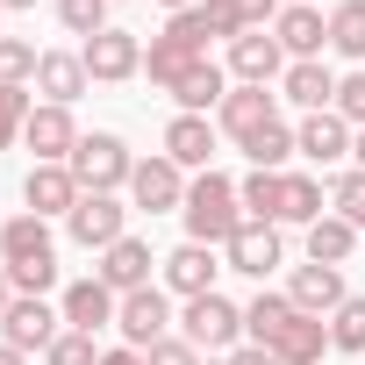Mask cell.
I'll list each match as a JSON object with an SVG mask.
<instances>
[{
	"label": "cell",
	"instance_id": "cell-1",
	"mask_svg": "<svg viewBox=\"0 0 365 365\" xmlns=\"http://www.w3.org/2000/svg\"><path fill=\"white\" fill-rule=\"evenodd\" d=\"M244 336L265 344L279 365H322V351H329V322L308 315V308H294L287 294H258L244 308Z\"/></svg>",
	"mask_w": 365,
	"mask_h": 365
},
{
	"label": "cell",
	"instance_id": "cell-2",
	"mask_svg": "<svg viewBox=\"0 0 365 365\" xmlns=\"http://www.w3.org/2000/svg\"><path fill=\"white\" fill-rule=\"evenodd\" d=\"M0 265H8V279H15V294H51L58 287V237H51V222L43 215H8L0 222Z\"/></svg>",
	"mask_w": 365,
	"mask_h": 365
},
{
	"label": "cell",
	"instance_id": "cell-3",
	"mask_svg": "<svg viewBox=\"0 0 365 365\" xmlns=\"http://www.w3.org/2000/svg\"><path fill=\"white\" fill-rule=\"evenodd\" d=\"M187 244H230L244 230V201H237V179H222L215 165L194 172V187H187Z\"/></svg>",
	"mask_w": 365,
	"mask_h": 365
},
{
	"label": "cell",
	"instance_id": "cell-4",
	"mask_svg": "<svg viewBox=\"0 0 365 365\" xmlns=\"http://www.w3.org/2000/svg\"><path fill=\"white\" fill-rule=\"evenodd\" d=\"M65 165H72V179H79L86 194H122V187H129V172H136V158H129V143H122L115 129L79 136V150H72Z\"/></svg>",
	"mask_w": 365,
	"mask_h": 365
},
{
	"label": "cell",
	"instance_id": "cell-5",
	"mask_svg": "<svg viewBox=\"0 0 365 365\" xmlns=\"http://www.w3.org/2000/svg\"><path fill=\"white\" fill-rule=\"evenodd\" d=\"M179 336H187L194 351L230 358V351L244 344V308H237V301H222V294H194V301H187V315H179Z\"/></svg>",
	"mask_w": 365,
	"mask_h": 365
},
{
	"label": "cell",
	"instance_id": "cell-6",
	"mask_svg": "<svg viewBox=\"0 0 365 365\" xmlns=\"http://www.w3.org/2000/svg\"><path fill=\"white\" fill-rule=\"evenodd\" d=\"M172 322H179V315H172V294H165V287H136V294H122V308H115V329H122L129 351L165 344Z\"/></svg>",
	"mask_w": 365,
	"mask_h": 365
},
{
	"label": "cell",
	"instance_id": "cell-7",
	"mask_svg": "<svg viewBox=\"0 0 365 365\" xmlns=\"http://www.w3.org/2000/svg\"><path fill=\"white\" fill-rule=\"evenodd\" d=\"M187 187H194V179L179 172L165 150H158V158H136V172H129V208H143V215H172V208H187Z\"/></svg>",
	"mask_w": 365,
	"mask_h": 365
},
{
	"label": "cell",
	"instance_id": "cell-8",
	"mask_svg": "<svg viewBox=\"0 0 365 365\" xmlns=\"http://www.w3.org/2000/svg\"><path fill=\"white\" fill-rule=\"evenodd\" d=\"M58 336H65V315H58L43 294H15V308L0 315V344H15L22 358H29V351H51Z\"/></svg>",
	"mask_w": 365,
	"mask_h": 365
},
{
	"label": "cell",
	"instance_id": "cell-9",
	"mask_svg": "<svg viewBox=\"0 0 365 365\" xmlns=\"http://www.w3.org/2000/svg\"><path fill=\"white\" fill-rule=\"evenodd\" d=\"M65 230H72V244L108 251V244L129 237V201H122V194H79V208L65 215Z\"/></svg>",
	"mask_w": 365,
	"mask_h": 365
},
{
	"label": "cell",
	"instance_id": "cell-10",
	"mask_svg": "<svg viewBox=\"0 0 365 365\" xmlns=\"http://www.w3.org/2000/svg\"><path fill=\"white\" fill-rule=\"evenodd\" d=\"M79 58H86V79H93V86H122V79L143 72V43H136L129 29H101V36H86Z\"/></svg>",
	"mask_w": 365,
	"mask_h": 365
},
{
	"label": "cell",
	"instance_id": "cell-11",
	"mask_svg": "<svg viewBox=\"0 0 365 365\" xmlns=\"http://www.w3.org/2000/svg\"><path fill=\"white\" fill-rule=\"evenodd\" d=\"M287 51H279V36L272 29H244V36H230V72H237V86H272V79H287Z\"/></svg>",
	"mask_w": 365,
	"mask_h": 365
},
{
	"label": "cell",
	"instance_id": "cell-12",
	"mask_svg": "<svg viewBox=\"0 0 365 365\" xmlns=\"http://www.w3.org/2000/svg\"><path fill=\"white\" fill-rule=\"evenodd\" d=\"M22 143L36 150V165H65V158L79 150V122H72V108L36 101V108H29V122H22Z\"/></svg>",
	"mask_w": 365,
	"mask_h": 365
},
{
	"label": "cell",
	"instance_id": "cell-13",
	"mask_svg": "<svg viewBox=\"0 0 365 365\" xmlns=\"http://www.w3.org/2000/svg\"><path fill=\"white\" fill-rule=\"evenodd\" d=\"M115 308H122V294L93 272V279H72L65 287V301H58V315H65V329H79V336H93V329H115Z\"/></svg>",
	"mask_w": 365,
	"mask_h": 365
},
{
	"label": "cell",
	"instance_id": "cell-14",
	"mask_svg": "<svg viewBox=\"0 0 365 365\" xmlns=\"http://www.w3.org/2000/svg\"><path fill=\"white\" fill-rule=\"evenodd\" d=\"M351 122L336 115V108H322V115H301V129H294V158H308V165H344L351 158Z\"/></svg>",
	"mask_w": 365,
	"mask_h": 365
},
{
	"label": "cell",
	"instance_id": "cell-15",
	"mask_svg": "<svg viewBox=\"0 0 365 365\" xmlns=\"http://www.w3.org/2000/svg\"><path fill=\"white\" fill-rule=\"evenodd\" d=\"M279 258H287V244H279V222H244V230L222 244V265H230V272H244V279H265Z\"/></svg>",
	"mask_w": 365,
	"mask_h": 365
},
{
	"label": "cell",
	"instance_id": "cell-16",
	"mask_svg": "<svg viewBox=\"0 0 365 365\" xmlns=\"http://www.w3.org/2000/svg\"><path fill=\"white\" fill-rule=\"evenodd\" d=\"M79 179H72V165H29V179H22V201H29V215H72L79 208Z\"/></svg>",
	"mask_w": 365,
	"mask_h": 365
},
{
	"label": "cell",
	"instance_id": "cell-17",
	"mask_svg": "<svg viewBox=\"0 0 365 365\" xmlns=\"http://www.w3.org/2000/svg\"><path fill=\"white\" fill-rule=\"evenodd\" d=\"M165 265V294H179V301H194V294H215V244H179V251H165L158 258Z\"/></svg>",
	"mask_w": 365,
	"mask_h": 365
},
{
	"label": "cell",
	"instance_id": "cell-18",
	"mask_svg": "<svg viewBox=\"0 0 365 365\" xmlns=\"http://www.w3.org/2000/svg\"><path fill=\"white\" fill-rule=\"evenodd\" d=\"M265 122H279V93H265V86H230V101L215 108V129L222 136H258Z\"/></svg>",
	"mask_w": 365,
	"mask_h": 365
},
{
	"label": "cell",
	"instance_id": "cell-19",
	"mask_svg": "<svg viewBox=\"0 0 365 365\" xmlns=\"http://www.w3.org/2000/svg\"><path fill=\"white\" fill-rule=\"evenodd\" d=\"M287 301L329 322V315L344 308V265H294V272H287Z\"/></svg>",
	"mask_w": 365,
	"mask_h": 365
},
{
	"label": "cell",
	"instance_id": "cell-20",
	"mask_svg": "<svg viewBox=\"0 0 365 365\" xmlns=\"http://www.w3.org/2000/svg\"><path fill=\"white\" fill-rule=\"evenodd\" d=\"M165 158H172L179 172H208V158H215V122H208V115H172V122H165Z\"/></svg>",
	"mask_w": 365,
	"mask_h": 365
},
{
	"label": "cell",
	"instance_id": "cell-21",
	"mask_svg": "<svg viewBox=\"0 0 365 365\" xmlns=\"http://www.w3.org/2000/svg\"><path fill=\"white\" fill-rule=\"evenodd\" d=\"M272 36H279V51H287L294 65H301V58H322V51H329V15H322V8H279Z\"/></svg>",
	"mask_w": 365,
	"mask_h": 365
},
{
	"label": "cell",
	"instance_id": "cell-22",
	"mask_svg": "<svg viewBox=\"0 0 365 365\" xmlns=\"http://www.w3.org/2000/svg\"><path fill=\"white\" fill-rule=\"evenodd\" d=\"M279 101H294L301 115H322V108L336 101V72H329L322 58H301V65H287V79H279Z\"/></svg>",
	"mask_w": 365,
	"mask_h": 365
},
{
	"label": "cell",
	"instance_id": "cell-23",
	"mask_svg": "<svg viewBox=\"0 0 365 365\" xmlns=\"http://www.w3.org/2000/svg\"><path fill=\"white\" fill-rule=\"evenodd\" d=\"M150 265H158V258H150V244H143V237H122V244H108V251H101V265H93V272H101L115 294H136V287H150Z\"/></svg>",
	"mask_w": 365,
	"mask_h": 365
},
{
	"label": "cell",
	"instance_id": "cell-24",
	"mask_svg": "<svg viewBox=\"0 0 365 365\" xmlns=\"http://www.w3.org/2000/svg\"><path fill=\"white\" fill-rule=\"evenodd\" d=\"M86 86H93V79H86V58H79V51H43V65H36V93H43V101L72 108Z\"/></svg>",
	"mask_w": 365,
	"mask_h": 365
},
{
	"label": "cell",
	"instance_id": "cell-25",
	"mask_svg": "<svg viewBox=\"0 0 365 365\" xmlns=\"http://www.w3.org/2000/svg\"><path fill=\"white\" fill-rule=\"evenodd\" d=\"M194 65H208V51L179 43V36H165V29H158V36H150V51H143V72H150V86H165V93H172L179 79H187Z\"/></svg>",
	"mask_w": 365,
	"mask_h": 365
},
{
	"label": "cell",
	"instance_id": "cell-26",
	"mask_svg": "<svg viewBox=\"0 0 365 365\" xmlns=\"http://www.w3.org/2000/svg\"><path fill=\"white\" fill-rule=\"evenodd\" d=\"M329 215V194H322V179L315 172H279V222H322Z\"/></svg>",
	"mask_w": 365,
	"mask_h": 365
},
{
	"label": "cell",
	"instance_id": "cell-27",
	"mask_svg": "<svg viewBox=\"0 0 365 365\" xmlns=\"http://www.w3.org/2000/svg\"><path fill=\"white\" fill-rule=\"evenodd\" d=\"M201 8H208V22H215L222 43H230V36H244V29H272L287 0H201Z\"/></svg>",
	"mask_w": 365,
	"mask_h": 365
},
{
	"label": "cell",
	"instance_id": "cell-28",
	"mask_svg": "<svg viewBox=\"0 0 365 365\" xmlns=\"http://www.w3.org/2000/svg\"><path fill=\"white\" fill-rule=\"evenodd\" d=\"M172 101H179V115H208V108H222V101H230V72L208 58V65H194L187 79L172 86Z\"/></svg>",
	"mask_w": 365,
	"mask_h": 365
},
{
	"label": "cell",
	"instance_id": "cell-29",
	"mask_svg": "<svg viewBox=\"0 0 365 365\" xmlns=\"http://www.w3.org/2000/svg\"><path fill=\"white\" fill-rule=\"evenodd\" d=\"M358 237H365V230H351L344 215H322V222H308V265H344V258L358 251Z\"/></svg>",
	"mask_w": 365,
	"mask_h": 365
},
{
	"label": "cell",
	"instance_id": "cell-30",
	"mask_svg": "<svg viewBox=\"0 0 365 365\" xmlns=\"http://www.w3.org/2000/svg\"><path fill=\"white\" fill-rule=\"evenodd\" d=\"M329 51L365 65V0H336L329 8Z\"/></svg>",
	"mask_w": 365,
	"mask_h": 365
},
{
	"label": "cell",
	"instance_id": "cell-31",
	"mask_svg": "<svg viewBox=\"0 0 365 365\" xmlns=\"http://www.w3.org/2000/svg\"><path fill=\"white\" fill-rule=\"evenodd\" d=\"M237 150L251 158V172H279V165L294 158V129H287V122H265V129H258V136H244Z\"/></svg>",
	"mask_w": 365,
	"mask_h": 365
},
{
	"label": "cell",
	"instance_id": "cell-32",
	"mask_svg": "<svg viewBox=\"0 0 365 365\" xmlns=\"http://www.w3.org/2000/svg\"><path fill=\"white\" fill-rule=\"evenodd\" d=\"M237 201H244V222H279V172H244Z\"/></svg>",
	"mask_w": 365,
	"mask_h": 365
},
{
	"label": "cell",
	"instance_id": "cell-33",
	"mask_svg": "<svg viewBox=\"0 0 365 365\" xmlns=\"http://www.w3.org/2000/svg\"><path fill=\"white\" fill-rule=\"evenodd\" d=\"M329 351H358L365 358V294H344V308L329 315Z\"/></svg>",
	"mask_w": 365,
	"mask_h": 365
},
{
	"label": "cell",
	"instance_id": "cell-34",
	"mask_svg": "<svg viewBox=\"0 0 365 365\" xmlns=\"http://www.w3.org/2000/svg\"><path fill=\"white\" fill-rule=\"evenodd\" d=\"M36 65H43V51H36V43L0 36V86H36Z\"/></svg>",
	"mask_w": 365,
	"mask_h": 365
},
{
	"label": "cell",
	"instance_id": "cell-35",
	"mask_svg": "<svg viewBox=\"0 0 365 365\" xmlns=\"http://www.w3.org/2000/svg\"><path fill=\"white\" fill-rule=\"evenodd\" d=\"M108 8H115V0H58V22L86 43V36H101V29H115L108 22Z\"/></svg>",
	"mask_w": 365,
	"mask_h": 365
},
{
	"label": "cell",
	"instance_id": "cell-36",
	"mask_svg": "<svg viewBox=\"0 0 365 365\" xmlns=\"http://www.w3.org/2000/svg\"><path fill=\"white\" fill-rule=\"evenodd\" d=\"M329 215H344L351 230H365V172H358V165L329 187Z\"/></svg>",
	"mask_w": 365,
	"mask_h": 365
},
{
	"label": "cell",
	"instance_id": "cell-37",
	"mask_svg": "<svg viewBox=\"0 0 365 365\" xmlns=\"http://www.w3.org/2000/svg\"><path fill=\"white\" fill-rule=\"evenodd\" d=\"M29 86H0V150L8 143H22V122H29Z\"/></svg>",
	"mask_w": 365,
	"mask_h": 365
},
{
	"label": "cell",
	"instance_id": "cell-38",
	"mask_svg": "<svg viewBox=\"0 0 365 365\" xmlns=\"http://www.w3.org/2000/svg\"><path fill=\"white\" fill-rule=\"evenodd\" d=\"M329 108H336V115H344L351 129H365V65L336 79V101H329Z\"/></svg>",
	"mask_w": 365,
	"mask_h": 365
},
{
	"label": "cell",
	"instance_id": "cell-39",
	"mask_svg": "<svg viewBox=\"0 0 365 365\" xmlns=\"http://www.w3.org/2000/svg\"><path fill=\"white\" fill-rule=\"evenodd\" d=\"M43 365H101V351H93V336H79V329H65L51 351H43Z\"/></svg>",
	"mask_w": 365,
	"mask_h": 365
},
{
	"label": "cell",
	"instance_id": "cell-40",
	"mask_svg": "<svg viewBox=\"0 0 365 365\" xmlns=\"http://www.w3.org/2000/svg\"><path fill=\"white\" fill-rule=\"evenodd\" d=\"M143 358H150V365H201V351H194L187 336H165V344H150Z\"/></svg>",
	"mask_w": 365,
	"mask_h": 365
},
{
	"label": "cell",
	"instance_id": "cell-41",
	"mask_svg": "<svg viewBox=\"0 0 365 365\" xmlns=\"http://www.w3.org/2000/svg\"><path fill=\"white\" fill-rule=\"evenodd\" d=\"M222 365H279V358H272V351H265V344H237V351H230V358H222Z\"/></svg>",
	"mask_w": 365,
	"mask_h": 365
},
{
	"label": "cell",
	"instance_id": "cell-42",
	"mask_svg": "<svg viewBox=\"0 0 365 365\" xmlns=\"http://www.w3.org/2000/svg\"><path fill=\"white\" fill-rule=\"evenodd\" d=\"M101 365H150V358H143V351H129V344H122V351H101Z\"/></svg>",
	"mask_w": 365,
	"mask_h": 365
},
{
	"label": "cell",
	"instance_id": "cell-43",
	"mask_svg": "<svg viewBox=\"0 0 365 365\" xmlns=\"http://www.w3.org/2000/svg\"><path fill=\"white\" fill-rule=\"evenodd\" d=\"M15 308V279H8V265H0V315Z\"/></svg>",
	"mask_w": 365,
	"mask_h": 365
},
{
	"label": "cell",
	"instance_id": "cell-44",
	"mask_svg": "<svg viewBox=\"0 0 365 365\" xmlns=\"http://www.w3.org/2000/svg\"><path fill=\"white\" fill-rule=\"evenodd\" d=\"M158 8H165V15H187V8H201V0H158Z\"/></svg>",
	"mask_w": 365,
	"mask_h": 365
},
{
	"label": "cell",
	"instance_id": "cell-45",
	"mask_svg": "<svg viewBox=\"0 0 365 365\" xmlns=\"http://www.w3.org/2000/svg\"><path fill=\"white\" fill-rule=\"evenodd\" d=\"M0 365H29V358H22V351H15V344H0Z\"/></svg>",
	"mask_w": 365,
	"mask_h": 365
},
{
	"label": "cell",
	"instance_id": "cell-46",
	"mask_svg": "<svg viewBox=\"0 0 365 365\" xmlns=\"http://www.w3.org/2000/svg\"><path fill=\"white\" fill-rule=\"evenodd\" d=\"M351 158H358V172H365V129H358V136H351Z\"/></svg>",
	"mask_w": 365,
	"mask_h": 365
},
{
	"label": "cell",
	"instance_id": "cell-47",
	"mask_svg": "<svg viewBox=\"0 0 365 365\" xmlns=\"http://www.w3.org/2000/svg\"><path fill=\"white\" fill-rule=\"evenodd\" d=\"M0 8H36V0H0Z\"/></svg>",
	"mask_w": 365,
	"mask_h": 365
},
{
	"label": "cell",
	"instance_id": "cell-48",
	"mask_svg": "<svg viewBox=\"0 0 365 365\" xmlns=\"http://www.w3.org/2000/svg\"><path fill=\"white\" fill-rule=\"evenodd\" d=\"M287 8H315V0H287Z\"/></svg>",
	"mask_w": 365,
	"mask_h": 365
},
{
	"label": "cell",
	"instance_id": "cell-49",
	"mask_svg": "<svg viewBox=\"0 0 365 365\" xmlns=\"http://www.w3.org/2000/svg\"><path fill=\"white\" fill-rule=\"evenodd\" d=\"M0 15H8V8H0ZM0 36H8V29H0Z\"/></svg>",
	"mask_w": 365,
	"mask_h": 365
}]
</instances>
